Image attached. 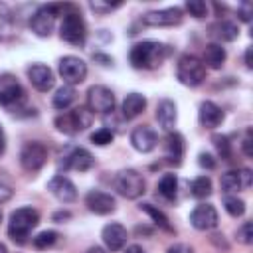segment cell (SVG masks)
Here are the masks:
<instances>
[{
	"label": "cell",
	"instance_id": "obj_25",
	"mask_svg": "<svg viewBox=\"0 0 253 253\" xmlns=\"http://www.w3.org/2000/svg\"><path fill=\"white\" fill-rule=\"evenodd\" d=\"M178 192V178L176 174H164L158 182V194L166 200H174Z\"/></svg>",
	"mask_w": 253,
	"mask_h": 253
},
{
	"label": "cell",
	"instance_id": "obj_17",
	"mask_svg": "<svg viewBox=\"0 0 253 253\" xmlns=\"http://www.w3.org/2000/svg\"><path fill=\"white\" fill-rule=\"evenodd\" d=\"M101 237L109 251H119L126 243V229L121 223H107L101 231Z\"/></svg>",
	"mask_w": 253,
	"mask_h": 253
},
{
	"label": "cell",
	"instance_id": "obj_38",
	"mask_svg": "<svg viewBox=\"0 0 253 253\" xmlns=\"http://www.w3.org/2000/svg\"><path fill=\"white\" fill-rule=\"evenodd\" d=\"M89 6H91V10H95V12H99V14H107V12L115 10V8H119V6H121V2H115V4H105V2L95 0V2H91Z\"/></svg>",
	"mask_w": 253,
	"mask_h": 253
},
{
	"label": "cell",
	"instance_id": "obj_28",
	"mask_svg": "<svg viewBox=\"0 0 253 253\" xmlns=\"http://www.w3.org/2000/svg\"><path fill=\"white\" fill-rule=\"evenodd\" d=\"M219 184H221V190H223L227 196H229V194H233V192H237V190H243L241 176H239V172H235V170L225 172V174L221 176Z\"/></svg>",
	"mask_w": 253,
	"mask_h": 253
},
{
	"label": "cell",
	"instance_id": "obj_8",
	"mask_svg": "<svg viewBox=\"0 0 253 253\" xmlns=\"http://www.w3.org/2000/svg\"><path fill=\"white\" fill-rule=\"evenodd\" d=\"M87 107L91 113H101L109 115L115 109V95L109 87L105 85H93L87 91Z\"/></svg>",
	"mask_w": 253,
	"mask_h": 253
},
{
	"label": "cell",
	"instance_id": "obj_9",
	"mask_svg": "<svg viewBox=\"0 0 253 253\" xmlns=\"http://www.w3.org/2000/svg\"><path fill=\"white\" fill-rule=\"evenodd\" d=\"M59 75L69 87H73L87 77V63L77 55H65L59 59Z\"/></svg>",
	"mask_w": 253,
	"mask_h": 253
},
{
	"label": "cell",
	"instance_id": "obj_32",
	"mask_svg": "<svg viewBox=\"0 0 253 253\" xmlns=\"http://www.w3.org/2000/svg\"><path fill=\"white\" fill-rule=\"evenodd\" d=\"M55 241H57V231H51V229H45V231L38 233V235L32 239V243H34L36 249H47V247H51Z\"/></svg>",
	"mask_w": 253,
	"mask_h": 253
},
{
	"label": "cell",
	"instance_id": "obj_14",
	"mask_svg": "<svg viewBox=\"0 0 253 253\" xmlns=\"http://www.w3.org/2000/svg\"><path fill=\"white\" fill-rule=\"evenodd\" d=\"M28 79H30V83H32L38 91H42V93H47V91L53 87V83H55L53 71H51L47 65H43V63H34V65H30V67H28Z\"/></svg>",
	"mask_w": 253,
	"mask_h": 253
},
{
	"label": "cell",
	"instance_id": "obj_34",
	"mask_svg": "<svg viewBox=\"0 0 253 253\" xmlns=\"http://www.w3.org/2000/svg\"><path fill=\"white\" fill-rule=\"evenodd\" d=\"M55 126H57V130H61V132H65V134L77 132V130H75V125H73V119H71L69 113H63V115L55 117Z\"/></svg>",
	"mask_w": 253,
	"mask_h": 253
},
{
	"label": "cell",
	"instance_id": "obj_44",
	"mask_svg": "<svg viewBox=\"0 0 253 253\" xmlns=\"http://www.w3.org/2000/svg\"><path fill=\"white\" fill-rule=\"evenodd\" d=\"M241 146H243L245 156H253V148H251V130H247V132H245V138H243Z\"/></svg>",
	"mask_w": 253,
	"mask_h": 253
},
{
	"label": "cell",
	"instance_id": "obj_6",
	"mask_svg": "<svg viewBox=\"0 0 253 253\" xmlns=\"http://www.w3.org/2000/svg\"><path fill=\"white\" fill-rule=\"evenodd\" d=\"M45 160H47V148L38 140L26 142L20 150V164L28 172H38L45 164Z\"/></svg>",
	"mask_w": 253,
	"mask_h": 253
},
{
	"label": "cell",
	"instance_id": "obj_46",
	"mask_svg": "<svg viewBox=\"0 0 253 253\" xmlns=\"http://www.w3.org/2000/svg\"><path fill=\"white\" fill-rule=\"evenodd\" d=\"M245 65H247V67H249V69H251V67H253V63H251V47H249V49H247V51H245Z\"/></svg>",
	"mask_w": 253,
	"mask_h": 253
},
{
	"label": "cell",
	"instance_id": "obj_10",
	"mask_svg": "<svg viewBox=\"0 0 253 253\" xmlns=\"http://www.w3.org/2000/svg\"><path fill=\"white\" fill-rule=\"evenodd\" d=\"M219 217H217V210L211 206V204H198L192 213H190V223L200 229V231H208V229H213L217 225Z\"/></svg>",
	"mask_w": 253,
	"mask_h": 253
},
{
	"label": "cell",
	"instance_id": "obj_15",
	"mask_svg": "<svg viewBox=\"0 0 253 253\" xmlns=\"http://www.w3.org/2000/svg\"><path fill=\"white\" fill-rule=\"evenodd\" d=\"M85 204L97 215H107V213L115 211V198L107 192H101V190H91L85 198Z\"/></svg>",
	"mask_w": 253,
	"mask_h": 253
},
{
	"label": "cell",
	"instance_id": "obj_39",
	"mask_svg": "<svg viewBox=\"0 0 253 253\" xmlns=\"http://www.w3.org/2000/svg\"><path fill=\"white\" fill-rule=\"evenodd\" d=\"M198 164H200L202 168H208V170H213V168H215V160H213V156L208 154V152H202V154L198 156Z\"/></svg>",
	"mask_w": 253,
	"mask_h": 253
},
{
	"label": "cell",
	"instance_id": "obj_19",
	"mask_svg": "<svg viewBox=\"0 0 253 253\" xmlns=\"http://www.w3.org/2000/svg\"><path fill=\"white\" fill-rule=\"evenodd\" d=\"M93 164H95V158H93V154L87 148H73L65 156V168H69V170L87 172Z\"/></svg>",
	"mask_w": 253,
	"mask_h": 253
},
{
	"label": "cell",
	"instance_id": "obj_16",
	"mask_svg": "<svg viewBox=\"0 0 253 253\" xmlns=\"http://www.w3.org/2000/svg\"><path fill=\"white\" fill-rule=\"evenodd\" d=\"M156 142H158V136H156L154 128H150V126H146V125L136 126V128L132 130V134H130V144H132L138 152H150V150H154Z\"/></svg>",
	"mask_w": 253,
	"mask_h": 253
},
{
	"label": "cell",
	"instance_id": "obj_41",
	"mask_svg": "<svg viewBox=\"0 0 253 253\" xmlns=\"http://www.w3.org/2000/svg\"><path fill=\"white\" fill-rule=\"evenodd\" d=\"M166 253H194V249L188 243H174V245L168 247Z\"/></svg>",
	"mask_w": 253,
	"mask_h": 253
},
{
	"label": "cell",
	"instance_id": "obj_36",
	"mask_svg": "<svg viewBox=\"0 0 253 253\" xmlns=\"http://www.w3.org/2000/svg\"><path fill=\"white\" fill-rule=\"evenodd\" d=\"M237 239H239L241 243H245V245H249V243L253 241V225H251V221H245V223L237 229Z\"/></svg>",
	"mask_w": 253,
	"mask_h": 253
},
{
	"label": "cell",
	"instance_id": "obj_35",
	"mask_svg": "<svg viewBox=\"0 0 253 253\" xmlns=\"http://www.w3.org/2000/svg\"><path fill=\"white\" fill-rule=\"evenodd\" d=\"M186 10H188L190 16H194V18H204V16L208 14V6H206V2H202V0H188V2H186Z\"/></svg>",
	"mask_w": 253,
	"mask_h": 253
},
{
	"label": "cell",
	"instance_id": "obj_42",
	"mask_svg": "<svg viewBox=\"0 0 253 253\" xmlns=\"http://www.w3.org/2000/svg\"><path fill=\"white\" fill-rule=\"evenodd\" d=\"M239 176H241V184H243V190H245V188H249V186H251V178H253L251 170H249V168H241V170H239Z\"/></svg>",
	"mask_w": 253,
	"mask_h": 253
},
{
	"label": "cell",
	"instance_id": "obj_37",
	"mask_svg": "<svg viewBox=\"0 0 253 253\" xmlns=\"http://www.w3.org/2000/svg\"><path fill=\"white\" fill-rule=\"evenodd\" d=\"M213 144H215V148H217V152L223 156V158H227L229 156V150H231V146H229V140H227V136H221V134H215L213 138Z\"/></svg>",
	"mask_w": 253,
	"mask_h": 253
},
{
	"label": "cell",
	"instance_id": "obj_4",
	"mask_svg": "<svg viewBox=\"0 0 253 253\" xmlns=\"http://www.w3.org/2000/svg\"><path fill=\"white\" fill-rule=\"evenodd\" d=\"M115 190L128 200H136L144 194V178L132 168L121 170L115 178Z\"/></svg>",
	"mask_w": 253,
	"mask_h": 253
},
{
	"label": "cell",
	"instance_id": "obj_52",
	"mask_svg": "<svg viewBox=\"0 0 253 253\" xmlns=\"http://www.w3.org/2000/svg\"><path fill=\"white\" fill-rule=\"evenodd\" d=\"M0 134H2V128H0Z\"/></svg>",
	"mask_w": 253,
	"mask_h": 253
},
{
	"label": "cell",
	"instance_id": "obj_24",
	"mask_svg": "<svg viewBox=\"0 0 253 253\" xmlns=\"http://www.w3.org/2000/svg\"><path fill=\"white\" fill-rule=\"evenodd\" d=\"M71 119H73V125H75V130H85L87 126H91L93 123V113L89 111V107H75L73 111H69Z\"/></svg>",
	"mask_w": 253,
	"mask_h": 253
},
{
	"label": "cell",
	"instance_id": "obj_22",
	"mask_svg": "<svg viewBox=\"0 0 253 253\" xmlns=\"http://www.w3.org/2000/svg\"><path fill=\"white\" fill-rule=\"evenodd\" d=\"M225 47H221L219 43H208L206 49H204V57H202V63L211 67V69H219L223 63H225Z\"/></svg>",
	"mask_w": 253,
	"mask_h": 253
},
{
	"label": "cell",
	"instance_id": "obj_50",
	"mask_svg": "<svg viewBox=\"0 0 253 253\" xmlns=\"http://www.w3.org/2000/svg\"><path fill=\"white\" fill-rule=\"evenodd\" d=\"M0 253H8V249H6V245H4V243H0Z\"/></svg>",
	"mask_w": 253,
	"mask_h": 253
},
{
	"label": "cell",
	"instance_id": "obj_33",
	"mask_svg": "<svg viewBox=\"0 0 253 253\" xmlns=\"http://www.w3.org/2000/svg\"><path fill=\"white\" fill-rule=\"evenodd\" d=\"M113 138H115V134H113V130H111V128H107V126H101L99 130H95V132L91 134V142H93V144H97V146L111 144V142H113Z\"/></svg>",
	"mask_w": 253,
	"mask_h": 253
},
{
	"label": "cell",
	"instance_id": "obj_26",
	"mask_svg": "<svg viewBox=\"0 0 253 253\" xmlns=\"http://www.w3.org/2000/svg\"><path fill=\"white\" fill-rule=\"evenodd\" d=\"M73 101H75V89L69 87V85L59 87L55 91V95H53V107L59 109V111H65Z\"/></svg>",
	"mask_w": 253,
	"mask_h": 253
},
{
	"label": "cell",
	"instance_id": "obj_11",
	"mask_svg": "<svg viewBox=\"0 0 253 253\" xmlns=\"http://www.w3.org/2000/svg\"><path fill=\"white\" fill-rule=\"evenodd\" d=\"M22 97H24V89L20 81L10 73H2L0 75V105L4 107L16 105L18 101H22Z\"/></svg>",
	"mask_w": 253,
	"mask_h": 253
},
{
	"label": "cell",
	"instance_id": "obj_51",
	"mask_svg": "<svg viewBox=\"0 0 253 253\" xmlns=\"http://www.w3.org/2000/svg\"><path fill=\"white\" fill-rule=\"evenodd\" d=\"M0 221H2V210H0Z\"/></svg>",
	"mask_w": 253,
	"mask_h": 253
},
{
	"label": "cell",
	"instance_id": "obj_20",
	"mask_svg": "<svg viewBox=\"0 0 253 253\" xmlns=\"http://www.w3.org/2000/svg\"><path fill=\"white\" fill-rule=\"evenodd\" d=\"M178 113H176V103L170 99H162L156 107V121L164 130H172L176 125Z\"/></svg>",
	"mask_w": 253,
	"mask_h": 253
},
{
	"label": "cell",
	"instance_id": "obj_31",
	"mask_svg": "<svg viewBox=\"0 0 253 253\" xmlns=\"http://www.w3.org/2000/svg\"><path fill=\"white\" fill-rule=\"evenodd\" d=\"M223 208L231 217H241L245 213V202L239 200L237 196H225L223 198Z\"/></svg>",
	"mask_w": 253,
	"mask_h": 253
},
{
	"label": "cell",
	"instance_id": "obj_48",
	"mask_svg": "<svg viewBox=\"0 0 253 253\" xmlns=\"http://www.w3.org/2000/svg\"><path fill=\"white\" fill-rule=\"evenodd\" d=\"M67 217H69V213H67V211H59V213H55V215H53V219H67Z\"/></svg>",
	"mask_w": 253,
	"mask_h": 253
},
{
	"label": "cell",
	"instance_id": "obj_13",
	"mask_svg": "<svg viewBox=\"0 0 253 253\" xmlns=\"http://www.w3.org/2000/svg\"><path fill=\"white\" fill-rule=\"evenodd\" d=\"M47 190L59 200V202H63V204H71V202H75V198H77V188H75V184L67 178V176H53L49 182H47Z\"/></svg>",
	"mask_w": 253,
	"mask_h": 253
},
{
	"label": "cell",
	"instance_id": "obj_47",
	"mask_svg": "<svg viewBox=\"0 0 253 253\" xmlns=\"http://www.w3.org/2000/svg\"><path fill=\"white\" fill-rule=\"evenodd\" d=\"M87 253H107V249H103V247H99V245H95V247H91Z\"/></svg>",
	"mask_w": 253,
	"mask_h": 253
},
{
	"label": "cell",
	"instance_id": "obj_3",
	"mask_svg": "<svg viewBox=\"0 0 253 253\" xmlns=\"http://www.w3.org/2000/svg\"><path fill=\"white\" fill-rule=\"evenodd\" d=\"M176 77L182 85L186 87H198L202 85V81L206 79V65L202 63V59H198L192 53H186L178 59L176 65Z\"/></svg>",
	"mask_w": 253,
	"mask_h": 253
},
{
	"label": "cell",
	"instance_id": "obj_18",
	"mask_svg": "<svg viewBox=\"0 0 253 253\" xmlns=\"http://www.w3.org/2000/svg\"><path fill=\"white\" fill-rule=\"evenodd\" d=\"M198 119H200V125L204 128H215L221 125L223 121V111L221 107H217L213 101H204L200 105V111H198Z\"/></svg>",
	"mask_w": 253,
	"mask_h": 253
},
{
	"label": "cell",
	"instance_id": "obj_23",
	"mask_svg": "<svg viewBox=\"0 0 253 253\" xmlns=\"http://www.w3.org/2000/svg\"><path fill=\"white\" fill-rule=\"evenodd\" d=\"M166 158L170 160V162H176V164H180V160H182V156H184V138H182V134H178V132H170L168 136H166Z\"/></svg>",
	"mask_w": 253,
	"mask_h": 253
},
{
	"label": "cell",
	"instance_id": "obj_21",
	"mask_svg": "<svg viewBox=\"0 0 253 253\" xmlns=\"http://www.w3.org/2000/svg\"><path fill=\"white\" fill-rule=\"evenodd\" d=\"M144 107H146L144 95H140V93H128L125 97L123 105H121V111H123V117L125 119H134V117H138L144 111Z\"/></svg>",
	"mask_w": 253,
	"mask_h": 253
},
{
	"label": "cell",
	"instance_id": "obj_7",
	"mask_svg": "<svg viewBox=\"0 0 253 253\" xmlns=\"http://www.w3.org/2000/svg\"><path fill=\"white\" fill-rule=\"evenodd\" d=\"M61 6H55V4H49V6H40L34 16L30 18V28L36 36L40 38H47L53 30V24H55V16H57V10Z\"/></svg>",
	"mask_w": 253,
	"mask_h": 253
},
{
	"label": "cell",
	"instance_id": "obj_45",
	"mask_svg": "<svg viewBox=\"0 0 253 253\" xmlns=\"http://www.w3.org/2000/svg\"><path fill=\"white\" fill-rule=\"evenodd\" d=\"M125 253H146L140 245H128L126 249H125Z\"/></svg>",
	"mask_w": 253,
	"mask_h": 253
},
{
	"label": "cell",
	"instance_id": "obj_49",
	"mask_svg": "<svg viewBox=\"0 0 253 253\" xmlns=\"http://www.w3.org/2000/svg\"><path fill=\"white\" fill-rule=\"evenodd\" d=\"M6 150V140H4V134H0V154H4Z\"/></svg>",
	"mask_w": 253,
	"mask_h": 253
},
{
	"label": "cell",
	"instance_id": "obj_40",
	"mask_svg": "<svg viewBox=\"0 0 253 253\" xmlns=\"http://www.w3.org/2000/svg\"><path fill=\"white\" fill-rule=\"evenodd\" d=\"M251 16H253V6H251L249 2H243V4L239 6V20H241V22H249Z\"/></svg>",
	"mask_w": 253,
	"mask_h": 253
},
{
	"label": "cell",
	"instance_id": "obj_30",
	"mask_svg": "<svg viewBox=\"0 0 253 253\" xmlns=\"http://www.w3.org/2000/svg\"><path fill=\"white\" fill-rule=\"evenodd\" d=\"M190 190H192V196L194 198H208L211 194V180L208 176H198L192 182Z\"/></svg>",
	"mask_w": 253,
	"mask_h": 253
},
{
	"label": "cell",
	"instance_id": "obj_1",
	"mask_svg": "<svg viewBox=\"0 0 253 253\" xmlns=\"http://www.w3.org/2000/svg\"><path fill=\"white\" fill-rule=\"evenodd\" d=\"M166 55H168L166 45L146 40V42H138L132 45L128 59H130V65L136 69H156L166 59Z\"/></svg>",
	"mask_w": 253,
	"mask_h": 253
},
{
	"label": "cell",
	"instance_id": "obj_29",
	"mask_svg": "<svg viewBox=\"0 0 253 253\" xmlns=\"http://www.w3.org/2000/svg\"><path fill=\"white\" fill-rule=\"evenodd\" d=\"M140 210L142 211H146L150 217H152V221L158 225V227H162V229H166V231H172V225H170V221H168V217L158 210V208H154L152 204H140Z\"/></svg>",
	"mask_w": 253,
	"mask_h": 253
},
{
	"label": "cell",
	"instance_id": "obj_12",
	"mask_svg": "<svg viewBox=\"0 0 253 253\" xmlns=\"http://www.w3.org/2000/svg\"><path fill=\"white\" fill-rule=\"evenodd\" d=\"M182 18H184L182 10L172 6V8H164V10L146 12L142 16V24L144 26H176L182 22Z\"/></svg>",
	"mask_w": 253,
	"mask_h": 253
},
{
	"label": "cell",
	"instance_id": "obj_43",
	"mask_svg": "<svg viewBox=\"0 0 253 253\" xmlns=\"http://www.w3.org/2000/svg\"><path fill=\"white\" fill-rule=\"evenodd\" d=\"M12 196H14V190L10 186H6V184H0V204L8 202Z\"/></svg>",
	"mask_w": 253,
	"mask_h": 253
},
{
	"label": "cell",
	"instance_id": "obj_27",
	"mask_svg": "<svg viewBox=\"0 0 253 253\" xmlns=\"http://www.w3.org/2000/svg\"><path fill=\"white\" fill-rule=\"evenodd\" d=\"M211 30H213L215 38H219L221 42H233V40L237 38V34H239L237 26H235L233 22H227V20L217 22V24H215Z\"/></svg>",
	"mask_w": 253,
	"mask_h": 253
},
{
	"label": "cell",
	"instance_id": "obj_2",
	"mask_svg": "<svg viewBox=\"0 0 253 253\" xmlns=\"http://www.w3.org/2000/svg\"><path fill=\"white\" fill-rule=\"evenodd\" d=\"M40 223V213L30 208V206H24V208H18L12 211L10 215V221H8V235L16 241V243H26V239L30 237L32 229Z\"/></svg>",
	"mask_w": 253,
	"mask_h": 253
},
{
	"label": "cell",
	"instance_id": "obj_5",
	"mask_svg": "<svg viewBox=\"0 0 253 253\" xmlns=\"http://www.w3.org/2000/svg\"><path fill=\"white\" fill-rule=\"evenodd\" d=\"M59 36H61V40H65L71 45H83L85 38H87V28H85L81 14L67 12L59 26Z\"/></svg>",
	"mask_w": 253,
	"mask_h": 253
}]
</instances>
